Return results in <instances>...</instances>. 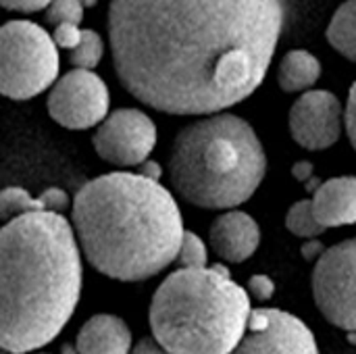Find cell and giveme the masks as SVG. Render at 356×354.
Instances as JSON below:
<instances>
[{
  "instance_id": "6da1fadb",
  "label": "cell",
  "mask_w": 356,
  "mask_h": 354,
  "mask_svg": "<svg viewBox=\"0 0 356 354\" xmlns=\"http://www.w3.org/2000/svg\"><path fill=\"white\" fill-rule=\"evenodd\" d=\"M286 21L288 0H111L113 69L159 113L217 115L259 90Z\"/></svg>"
},
{
  "instance_id": "7a4b0ae2",
  "label": "cell",
  "mask_w": 356,
  "mask_h": 354,
  "mask_svg": "<svg viewBox=\"0 0 356 354\" xmlns=\"http://www.w3.org/2000/svg\"><path fill=\"white\" fill-rule=\"evenodd\" d=\"M73 223L58 213H29L0 232V346L35 353L71 321L83 286Z\"/></svg>"
},
{
  "instance_id": "3957f363",
  "label": "cell",
  "mask_w": 356,
  "mask_h": 354,
  "mask_svg": "<svg viewBox=\"0 0 356 354\" xmlns=\"http://www.w3.org/2000/svg\"><path fill=\"white\" fill-rule=\"evenodd\" d=\"M92 269L117 282H146L179 257L184 217L171 190L142 173L113 171L86 182L71 207Z\"/></svg>"
},
{
  "instance_id": "277c9868",
  "label": "cell",
  "mask_w": 356,
  "mask_h": 354,
  "mask_svg": "<svg viewBox=\"0 0 356 354\" xmlns=\"http://www.w3.org/2000/svg\"><path fill=\"white\" fill-rule=\"evenodd\" d=\"M167 171L173 192L188 204L236 211L261 188L267 152L246 119L217 113L177 131Z\"/></svg>"
},
{
  "instance_id": "5b68a950",
  "label": "cell",
  "mask_w": 356,
  "mask_h": 354,
  "mask_svg": "<svg viewBox=\"0 0 356 354\" xmlns=\"http://www.w3.org/2000/svg\"><path fill=\"white\" fill-rule=\"evenodd\" d=\"M250 294L225 265L177 269L156 288L148 323L152 338L171 354H232L250 317Z\"/></svg>"
},
{
  "instance_id": "8992f818",
  "label": "cell",
  "mask_w": 356,
  "mask_h": 354,
  "mask_svg": "<svg viewBox=\"0 0 356 354\" xmlns=\"http://www.w3.org/2000/svg\"><path fill=\"white\" fill-rule=\"evenodd\" d=\"M58 46L52 35L25 19L0 29V90L10 100H29L58 81Z\"/></svg>"
},
{
  "instance_id": "52a82bcc",
  "label": "cell",
  "mask_w": 356,
  "mask_h": 354,
  "mask_svg": "<svg viewBox=\"0 0 356 354\" xmlns=\"http://www.w3.org/2000/svg\"><path fill=\"white\" fill-rule=\"evenodd\" d=\"M311 288L319 313L332 325L356 332V238L325 250L315 263Z\"/></svg>"
},
{
  "instance_id": "ba28073f",
  "label": "cell",
  "mask_w": 356,
  "mask_h": 354,
  "mask_svg": "<svg viewBox=\"0 0 356 354\" xmlns=\"http://www.w3.org/2000/svg\"><path fill=\"white\" fill-rule=\"evenodd\" d=\"M108 106L111 94L104 79L86 69L60 75L46 98L50 119L73 131L98 127L111 115Z\"/></svg>"
},
{
  "instance_id": "9c48e42d",
  "label": "cell",
  "mask_w": 356,
  "mask_h": 354,
  "mask_svg": "<svg viewBox=\"0 0 356 354\" xmlns=\"http://www.w3.org/2000/svg\"><path fill=\"white\" fill-rule=\"evenodd\" d=\"M159 131L154 121L140 108L113 111L94 131L96 154L115 167H140L150 161Z\"/></svg>"
},
{
  "instance_id": "30bf717a",
  "label": "cell",
  "mask_w": 356,
  "mask_h": 354,
  "mask_svg": "<svg viewBox=\"0 0 356 354\" xmlns=\"http://www.w3.org/2000/svg\"><path fill=\"white\" fill-rule=\"evenodd\" d=\"M232 354H321L311 328L282 309H254L248 330Z\"/></svg>"
},
{
  "instance_id": "8fae6325",
  "label": "cell",
  "mask_w": 356,
  "mask_h": 354,
  "mask_svg": "<svg viewBox=\"0 0 356 354\" xmlns=\"http://www.w3.org/2000/svg\"><path fill=\"white\" fill-rule=\"evenodd\" d=\"M344 127V108L330 90H309L290 108L292 140L307 150L332 148Z\"/></svg>"
},
{
  "instance_id": "7c38bea8",
  "label": "cell",
  "mask_w": 356,
  "mask_h": 354,
  "mask_svg": "<svg viewBox=\"0 0 356 354\" xmlns=\"http://www.w3.org/2000/svg\"><path fill=\"white\" fill-rule=\"evenodd\" d=\"M211 248L227 263L248 261L261 244V227L257 219L244 211H225L209 230Z\"/></svg>"
},
{
  "instance_id": "4fadbf2b",
  "label": "cell",
  "mask_w": 356,
  "mask_h": 354,
  "mask_svg": "<svg viewBox=\"0 0 356 354\" xmlns=\"http://www.w3.org/2000/svg\"><path fill=\"white\" fill-rule=\"evenodd\" d=\"M311 200L315 217L325 230L355 225L356 175H340L323 182Z\"/></svg>"
},
{
  "instance_id": "5bb4252c",
  "label": "cell",
  "mask_w": 356,
  "mask_h": 354,
  "mask_svg": "<svg viewBox=\"0 0 356 354\" xmlns=\"http://www.w3.org/2000/svg\"><path fill=\"white\" fill-rule=\"evenodd\" d=\"M131 332L121 317L100 313L81 325L75 348L79 354H131Z\"/></svg>"
},
{
  "instance_id": "9a60e30c",
  "label": "cell",
  "mask_w": 356,
  "mask_h": 354,
  "mask_svg": "<svg viewBox=\"0 0 356 354\" xmlns=\"http://www.w3.org/2000/svg\"><path fill=\"white\" fill-rule=\"evenodd\" d=\"M73 202L69 200V194L60 188H48L40 196H31L27 190L10 186L4 188L0 194V217L4 223L29 215V213H58L63 215Z\"/></svg>"
},
{
  "instance_id": "2e32d148",
  "label": "cell",
  "mask_w": 356,
  "mask_h": 354,
  "mask_svg": "<svg viewBox=\"0 0 356 354\" xmlns=\"http://www.w3.org/2000/svg\"><path fill=\"white\" fill-rule=\"evenodd\" d=\"M321 77V61L309 52L294 48L284 54L277 67V86L284 92H309Z\"/></svg>"
},
{
  "instance_id": "e0dca14e",
  "label": "cell",
  "mask_w": 356,
  "mask_h": 354,
  "mask_svg": "<svg viewBox=\"0 0 356 354\" xmlns=\"http://www.w3.org/2000/svg\"><path fill=\"white\" fill-rule=\"evenodd\" d=\"M325 38L336 52L356 63V0H346L338 6L330 19Z\"/></svg>"
},
{
  "instance_id": "ac0fdd59",
  "label": "cell",
  "mask_w": 356,
  "mask_h": 354,
  "mask_svg": "<svg viewBox=\"0 0 356 354\" xmlns=\"http://www.w3.org/2000/svg\"><path fill=\"white\" fill-rule=\"evenodd\" d=\"M286 227L292 236L302 240H317L325 234V227L317 221L313 211V200H298L290 207L286 215Z\"/></svg>"
},
{
  "instance_id": "d6986e66",
  "label": "cell",
  "mask_w": 356,
  "mask_h": 354,
  "mask_svg": "<svg viewBox=\"0 0 356 354\" xmlns=\"http://www.w3.org/2000/svg\"><path fill=\"white\" fill-rule=\"evenodd\" d=\"M102 54H104V42H102L100 33H96L94 29H83L81 42L69 54V63L75 69L92 71L102 61Z\"/></svg>"
},
{
  "instance_id": "ffe728a7",
  "label": "cell",
  "mask_w": 356,
  "mask_h": 354,
  "mask_svg": "<svg viewBox=\"0 0 356 354\" xmlns=\"http://www.w3.org/2000/svg\"><path fill=\"white\" fill-rule=\"evenodd\" d=\"M177 263L181 265V269H204V267H209V248L198 234L186 230Z\"/></svg>"
},
{
  "instance_id": "44dd1931",
  "label": "cell",
  "mask_w": 356,
  "mask_h": 354,
  "mask_svg": "<svg viewBox=\"0 0 356 354\" xmlns=\"http://www.w3.org/2000/svg\"><path fill=\"white\" fill-rule=\"evenodd\" d=\"M83 19V4L81 0H52L50 6L46 8V21L56 25L71 23L79 25Z\"/></svg>"
},
{
  "instance_id": "7402d4cb",
  "label": "cell",
  "mask_w": 356,
  "mask_h": 354,
  "mask_svg": "<svg viewBox=\"0 0 356 354\" xmlns=\"http://www.w3.org/2000/svg\"><path fill=\"white\" fill-rule=\"evenodd\" d=\"M81 35H83V29L79 25H71V23H63L52 29L54 44L65 50H75L77 44L81 42Z\"/></svg>"
},
{
  "instance_id": "603a6c76",
  "label": "cell",
  "mask_w": 356,
  "mask_h": 354,
  "mask_svg": "<svg viewBox=\"0 0 356 354\" xmlns=\"http://www.w3.org/2000/svg\"><path fill=\"white\" fill-rule=\"evenodd\" d=\"M248 294L259 303H267L275 296V282L265 273H257L248 280Z\"/></svg>"
},
{
  "instance_id": "cb8c5ba5",
  "label": "cell",
  "mask_w": 356,
  "mask_h": 354,
  "mask_svg": "<svg viewBox=\"0 0 356 354\" xmlns=\"http://www.w3.org/2000/svg\"><path fill=\"white\" fill-rule=\"evenodd\" d=\"M344 127H346L353 148L356 150V81L348 90V100H346V108H344Z\"/></svg>"
},
{
  "instance_id": "d4e9b609",
  "label": "cell",
  "mask_w": 356,
  "mask_h": 354,
  "mask_svg": "<svg viewBox=\"0 0 356 354\" xmlns=\"http://www.w3.org/2000/svg\"><path fill=\"white\" fill-rule=\"evenodd\" d=\"M52 0H0V4L6 10H17V13H35V10H46Z\"/></svg>"
},
{
  "instance_id": "484cf974",
  "label": "cell",
  "mask_w": 356,
  "mask_h": 354,
  "mask_svg": "<svg viewBox=\"0 0 356 354\" xmlns=\"http://www.w3.org/2000/svg\"><path fill=\"white\" fill-rule=\"evenodd\" d=\"M131 354H171L167 353L154 338H142L136 346H134V351Z\"/></svg>"
},
{
  "instance_id": "4316f807",
  "label": "cell",
  "mask_w": 356,
  "mask_h": 354,
  "mask_svg": "<svg viewBox=\"0 0 356 354\" xmlns=\"http://www.w3.org/2000/svg\"><path fill=\"white\" fill-rule=\"evenodd\" d=\"M313 163L311 161H298V163H294V167H292V175H294V179L296 182H300V184H307L309 179H313Z\"/></svg>"
},
{
  "instance_id": "83f0119b",
  "label": "cell",
  "mask_w": 356,
  "mask_h": 354,
  "mask_svg": "<svg viewBox=\"0 0 356 354\" xmlns=\"http://www.w3.org/2000/svg\"><path fill=\"white\" fill-rule=\"evenodd\" d=\"M325 246L319 242V240H307V244L302 246V257L307 259V261H319L323 255H325Z\"/></svg>"
},
{
  "instance_id": "f1b7e54d",
  "label": "cell",
  "mask_w": 356,
  "mask_h": 354,
  "mask_svg": "<svg viewBox=\"0 0 356 354\" xmlns=\"http://www.w3.org/2000/svg\"><path fill=\"white\" fill-rule=\"evenodd\" d=\"M138 173H142V175L148 177V179L161 182V177H163V167H161L156 161H146L144 165H140V171H138Z\"/></svg>"
},
{
  "instance_id": "f546056e",
  "label": "cell",
  "mask_w": 356,
  "mask_h": 354,
  "mask_svg": "<svg viewBox=\"0 0 356 354\" xmlns=\"http://www.w3.org/2000/svg\"><path fill=\"white\" fill-rule=\"evenodd\" d=\"M81 4H83V8H92L98 4V0H81Z\"/></svg>"
},
{
  "instance_id": "4dcf8cb0",
  "label": "cell",
  "mask_w": 356,
  "mask_h": 354,
  "mask_svg": "<svg viewBox=\"0 0 356 354\" xmlns=\"http://www.w3.org/2000/svg\"><path fill=\"white\" fill-rule=\"evenodd\" d=\"M63 354H79V353H77V348H73V346H63Z\"/></svg>"
},
{
  "instance_id": "1f68e13d",
  "label": "cell",
  "mask_w": 356,
  "mask_h": 354,
  "mask_svg": "<svg viewBox=\"0 0 356 354\" xmlns=\"http://www.w3.org/2000/svg\"><path fill=\"white\" fill-rule=\"evenodd\" d=\"M346 338H348V342H350V344H355L356 346V332H348V334H346Z\"/></svg>"
},
{
  "instance_id": "d6a6232c",
  "label": "cell",
  "mask_w": 356,
  "mask_h": 354,
  "mask_svg": "<svg viewBox=\"0 0 356 354\" xmlns=\"http://www.w3.org/2000/svg\"><path fill=\"white\" fill-rule=\"evenodd\" d=\"M2 354H10V353H6V351H2Z\"/></svg>"
}]
</instances>
